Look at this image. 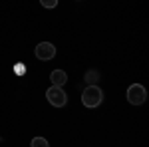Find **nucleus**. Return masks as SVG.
Wrapping results in <instances>:
<instances>
[{
  "label": "nucleus",
  "instance_id": "f257e3e1",
  "mask_svg": "<svg viewBox=\"0 0 149 147\" xmlns=\"http://www.w3.org/2000/svg\"><path fill=\"white\" fill-rule=\"evenodd\" d=\"M102 100H103V91L100 90L95 84L88 86V88L84 90V93H81V103H84L86 107H90V109L97 107V105L102 103Z\"/></svg>",
  "mask_w": 149,
  "mask_h": 147
},
{
  "label": "nucleus",
  "instance_id": "f03ea898",
  "mask_svg": "<svg viewBox=\"0 0 149 147\" xmlns=\"http://www.w3.org/2000/svg\"><path fill=\"white\" fill-rule=\"evenodd\" d=\"M145 100H147V91L141 84H131L127 88V102L131 105H141Z\"/></svg>",
  "mask_w": 149,
  "mask_h": 147
},
{
  "label": "nucleus",
  "instance_id": "7ed1b4c3",
  "mask_svg": "<svg viewBox=\"0 0 149 147\" xmlns=\"http://www.w3.org/2000/svg\"><path fill=\"white\" fill-rule=\"evenodd\" d=\"M46 98H48V102L52 103L54 107H64L66 102H68L66 91L62 90V88H58V86H52V88L46 91Z\"/></svg>",
  "mask_w": 149,
  "mask_h": 147
},
{
  "label": "nucleus",
  "instance_id": "20e7f679",
  "mask_svg": "<svg viewBox=\"0 0 149 147\" xmlns=\"http://www.w3.org/2000/svg\"><path fill=\"white\" fill-rule=\"evenodd\" d=\"M36 58L38 60H44V62H48V60H52V58L56 56V46L50 44V42H40V44L36 46Z\"/></svg>",
  "mask_w": 149,
  "mask_h": 147
},
{
  "label": "nucleus",
  "instance_id": "39448f33",
  "mask_svg": "<svg viewBox=\"0 0 149 147\" xmlns=\"http://www.w3.org/2000/svg\"><path fill=\"white\" fill-rule=\"evenodd\" d=\"M50 79H52V86L62 88V86L68 82V76H66V72H64V70H54V72L50 74Z\"/></svg>",
  "mask_w": 149,
  "mask_h": 147
},
{
  "label": "nucleus",
  "instance_id": "423d86ee",
  "mask_svg": "<svg viewBox=\"0 0 149 147\" xmlns=\"http://www.w3.org/2000/svg\"><path fill=\"white\" fill-rule=\"evenodd\" d=\"M32 147H50L46 137H34L32 139Z\"/></svg>",
  "mask_w": 149,
  "mask_h": 147
},
{
  "label": "nucleus",
  "instance_id": "0eeeda50",
  "mask_svg": "<svg viewBox=\"0 0 149 147\" xmlns=\"http://www.w3.org/2000/svg\"><path fill=\"white\" fill-rule=\"evenodd\" d=\"M97 78H100V76H97V72H95V70H92V72H88V74H86V82H88V86H92V84H95V82H97Z\"/></svg>",
  "mask_w": 149,
  "mask_h": 147
},
{
  "label": "nucleus",
  "instance_id": "6e6552de",
  "mask_svg": "<svg viewBox=\"0 0 149 147\" xmlns=\"http://www.w3.org/2000/svg\"><path fill=\"white\" fill-rule=\"evenodd\" d=\"M40 4H42L44 8H56L58 0H40Z\"/></svg>",
  "mask_w": 149,
  "mask_h": 147
}]
</instances>
